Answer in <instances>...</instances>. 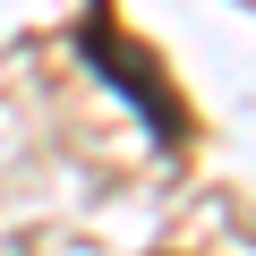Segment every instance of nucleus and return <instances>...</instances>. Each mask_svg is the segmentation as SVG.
<instances>
[{
	"mask_svg": "<svg viewBox=\"0 0 256 256\" xmlns=\"http://www.w3.org/2000/svg\"><path fill=\"white\" fill-rule=\"evenodd\" d=\"M68 43H77V60L128 102V111H137L146 120V137L162 146V154H180L188 137H196V111H188V94L171 86V68L154 60V43H137V34H128L120 18H111V0H86V9H77V26H68Z\"/></svg>",
	"mask_w": 256,
	"mask_h": 256,
	"instance_id": "f257e3e1",
	"label": "nucleus"
}]
</instances>
